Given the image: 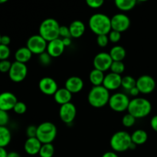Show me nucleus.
I'll list each match as a JSON object with an SVG mask.
<instances>
[{
  "label": "nucleus",
  "instance_id": "4c0bfd02",
  "mask_svg": "<svg viewBox=\"0 0 157 157\" xmlns=\"http://www.w3.org/2000/svg\"><path fill=\"white\" fill-rule=\"evenodd\" d=\"M109 38L108 35H98L97 37V43L98 45L101 48H104L109 43Z\"/></svg>",
  "mask_w": 157,
  "mask_h": 157
},
{
  "label": "nucleus",
  "instance_id": "423d86ee",
  "mask_svg": "<svg viewBox=\"0 0 157 157\" xmlns=\"http://www.w3.org/2000/svg\"><path fill=\"white\" fill-rule=\"evenodd\" d=\"M57 127L52 122H43L37 127L36 137L42 144H52L57 136Z\"/></svg>",
  "mask_w": 157,
  "mask_h": 157
},
{
  "label": "nucleus",
  "instance_id": "7ed1b4c3",
  "mask_svg": "<svg viewBox=\"0 0 157 157\" xmlns=\"http://www.w3.org/2000/svg\"><path fill=\"white\" fill-rule=\"evenodd\" d=\"M152 110V104L146 98H135L130 100L127 111L136 119H141L148 116Z\"/></svg>",
  "mask_w": 157,
  "mask_h": 157
},
{
  "label": "nucleus",
  "instance_id": "a211bd4d",
  "mask_svg": "<svg viewBox=\"0 0 157 157\" xmlns=\"http://www.w3.org/2000/svg\"><path fill=\"white\" fill-rule=\"evenodd\" d=\"M64 87L71 92L72 94H78L82 90L84 87V81L78 76L70 77L65 81Z\"/></svg>",
  "mask_w": 157,
  "mask_h": 157
},
{
  "label": "nucleus",
  "instance_id": "a19ab883",
  "mask_svg": "<svg viewBox=\"0 0 157 157\" xmlns=\"http://www.w3.org/2000/svg\"><path fill=\"white\" fill-rule=\"evenodd\" d=\"M26 135L28 138L36 137L37 135V127L34 125H30L26 129Z\"/></svg>",
  "mask_w": 157,
  "mask_h": 157
},
{
  "label": "nucleus",
  "instance_id": "5701e85b",
  "mask_svg": "<svg viewBox=\"0 0 157 157\" xmlns=\"http://www.w3.org/2000/svg\"><path fill=\"white\" fill-rule=\"evenodd\" d=\"M104 77H105L104 72L94 68L90 72V75H89V81L93 84V87L101 86L103 84V82H104Z\"/></svg>",
  "mask_w": 157,
  "mask_h": 157
},
{
  "label": "nucleus",
  "instance_id": "37998d69",
  "mask_svg": "<svg viewBox=\"0 0 157 157\" xmlns=\"http://www.w3.org/2000/svg\"><path fill=\"white\" fill-rule=\"evenodd\" d=\"M150 126L154 131L157 132V115H155L152 117L150 121Z\"/></svg>",
  "mask_w": 157,
  "mask_h": 157
},
{
  "label": "nucleus",
  "instance_id": "2eb2a0df",
  "mask_svg": "<svg viewBox=\"0 0 157 157\" xmlns=\"http://www.w3.org/2000/svg\"><path fill=\"white\" fill-rule=\"evenodd\" d=\"M17 102L16 96L12 92L5 91L0 94V110L6 112L13 110Z\"/></svg>",
  "mask_w": 157,
  "mask_h": 157
},
{
  "label": "nucleus",
  "instance_id": "412c9836",
  "mask_svg": "<svg viewBox=\"0 0 157 157\" xmlns=\"http://www.w3.org/2000/svg\"><path fill=\"white\" fill-rule=\"evenodd\" d=\"M71 98L72 94L69 90H67L65 87L58 89L54 95V99H55V102L61 106L70 103Z\"/></svg>",
  "mask_w": 157,
  "mask_h": 157
},
{
  "label": "nucleus",
  "instance_id": "393cba45",
  "mask_svg": "<svg viewBox=\"0 0 157 157\" xmlns=\"http://www.w3.org/2000/svg\"><path fill=\"white\" fill-rule=\"evenodd\" d=\"M131 140L133 144L137 145H143L148 140V134L144 130H136L131 134Z\"/></svg>",
  "mask_w": 157,
  "mask_h": 157
},
{
  "label": "nucleus",
  "instance_id": "72a5a7b5",
  "mask_svg": "<svg viewBox=\"0 0 157 157\" xmlns=\"http://www.w3.org/2000/svg\"><path fill=\"white\" fill-rule=\"evenodd\" d=\"M14 112L17 114H23L26 112L27 110V106L25 104L24 102H21V101H18L16 103V104L15 105L13 108Z\"/></svg>",
  "mask_w": 157,
  "mask_h": 157
},
{
  "label": "nucleus",
  "instance_id": "e433bc0d",
  "mask_svg": "<svg viewBox=\"0 0 157 157\" xmlns=\"http://www.w3.org/2000/svg\"><path fill=\"white\" fill-rule=\"evenodd\" d=\"M12 63L9 61V60H4V61H0V72L2 73H9L11 67H12Z\"/></svg>",
  "mask_w": 157,
  "mask_h": 157
},
{
  "label": "nucleus",
  "instance_id": "6e6552de",
  "mask_svg": "<svg viewBox=\"0 0 157 157\" xmlns=\"http://www.w3.org/2000/svg\"><path fill=\"white\" fill-rule=\"evenodd\" d=\"M48 41H45L41 35H34L29 37L26 43V47L32 54L40 55L47 50Z\"/></svg>",
  "mask_w": 157,
  "mask_h": 157
},
{
  "label": "nucleus",
  "instance_id": "4468645a",
  "mask_svg": "<svg viewBox=\"0 0 157 157\" xmlns=\"http://www.w3.org/2000/svg\"><path fill=\"white\" fill-rule=\"evenodd\" d=\"M38 87L41 93L48 96H54L58 90V84L55 80L50 77H44L41 78L38 83Z\"/></svg>",
  "mask_w": 157,
  "mask_h": 157
},
{
  "label": "nucleus",
  "instance_id": "6ab92c4d",
  "mask_svg": "<svg viewBox=\"0 0 157 157\" xmlns=\"http://www.w3.org/2000/svg\"><path fill=\"white\" fill-rule=\"evenodd\" d=\"M42 144L37 139V137L28 138L24 144V150L27 154L35 156L39 153Z\"/></svg>",
  "mask_w": 157,
  "mask_h": 157
},
{
  "label": "nucleus",
  "instance_id": "f3484780",
  "mask_svg": "<svg viewBox=\"0 0 157 157\" xmlns=\"http://www.w3.org/2000/svg\"><path fill=\"white\" fill-rule=\"evenodd\" d=\"M64 48H65V46L63 43L62 39L59 38L48 42L46 52L48 53V55L52 58H58L62 55Z\"/></svg>",
  "mask_w": 157,
  "mask_h": 157
},
{
  "label": "nucleus",
  "instance_id": "9b49d317",
  "mask_svg": "<svg viewBox=\"0 0 157 157\" xmlns=\"http://www.w3.org/2000/svg\"><path fill=\"white\" fill-rule=\"evenodd\" d=\"M136 87L141 94H151L156 88V81L153 77L144 75L136 79Z\"/></svg>",
  "mask_w": 157,
  "mask_h": 157
},
{
  "label": "nucleus",
  "instance_id": "58836bf2",
  "mask_svg": "<svg viewBox=\"0 0 157 157\" xmlns=\"http://www.w3.org/2000/svg\"><path fill=\"white\" fill-rule=\"evenodd\" d=\"M86 3L88 7L96 9L101 8L104 5V2L103 0H87Z\"/></svg>",
  "mask_w": 157,
  "mask_h": 157
},
{
  "label": "nucleus",
  "instance_id": "473e14b6",
  "mask_svg": "<svg viewBox=\"0 0 157 157\" xmlns=\"http://www.w3.org/2000/svg\"><path fill=\"white\" fill-rule=\"evenodd\" d=\"M52 57L48 55L47 52L38 55V61H39V63L41 65L44 66H47L50 64L51 61H52Z\"/></svg>",
  "mask_w": 157,
  "mask_h": 157
},
{
  "label": "nucleus",
  "instance_id": "4be33fe9",
  "mask_svg": "<svg viewBox=\"0 0 157 157\" xmlns=\"http://www.w3.org/2000/svg\"><path fill=\"white\" fill-rule=\"evenodd\" d=\"M32 55L33 54L30 52V50L26 46L19 48L15 53V61L22 63V64H26L30 61Z\"/></svg>",
  "mask_w": 157,
  "mask_h": 157
},
{
  "label": "nucleus",
  "instance_id": "f8f14e48",
  "mask_svg": "<svg viewBox=\"0 0 157 157\" xmlns=\"http://www.w3.org/2000/svg\"><path fill=\"white\" fill-rule=\"evenodd\" d=\"M113 61L110 54L107 52H100L97 54L94 58V69L104 72L110 69Z\"/></svg>",
  "mask_w": 157,
  "mask_h": 157
},
{
  "label": "nucleus",
  "instance_id": "3c124183",
  "mask_svg": "<svg viewBox=\"0 0 157 157\" xmlns=\"http://www.w3.org/2000/svg\"><path fill=\"white\" fill-rule=\"evenodd\" d=\"M6 2H7V0H0V4H3Z\"/></svg>",
  "mask_w": 157,
  "mask_h": 157
},
{
  "label": "nucleus",
  "instance_id": "c85d7f7f",
  "mask_svg": "<svg viewBox=\"0 0 157 157\" xmlns=\"http://www.w3.org/2000/svg\"><path fill=\"white\" fill-rule=\"evenodd\" d=\"M136 80L132 76H124L122 78V83H121V87H124L125 90L130 91L132 88L136 87Z\"/></svg>",
  "mask_w": 157,
  "mask_h": 157
},
{
  "label": "nucleus",
  "instance_id": "79ce46f5",
  "mask_svg": "<svg viewBox=\"0 0 157 157\" xmlns=\"http://www.w3.org/2000/svg\"><path fill=\"white\" fill-rule=\"evenodd\" d=\"M10 42H11L10 37L8 36V35H2V37H1V44L9 46V44H10Z\"/></svg>",
  "mask_w": 157,
  "mask_h": 157
},
{
  "label": "nucleus",
  "instance_id": "1a4fd4ad",
  "mask_svg": "<svg viewBox=\"0 0 157 157\" xmlns=\"http://www.w3.org/2000/svg\"><path fill=\"white\" fill-rule=\"evenodd\" d=\"M28 75V67L25 64L14 61L12 64L10 70L9 71V77L12 81L15 83H19L25 79Z\"/></svg>",
  "mask_w": 157,
  "mask_h": 157
},
{
  "label": "nucleus",
  "instance_id": "f704fd0d",
  "mask_svg": "<svg viewBox=\"0 0 157 157\" xmlns=\"http://www.w3.org/2000/svg\"><path fill=\"white\" fill-rule=\"evenodd\" d=\"M109 41L112 43H117L121 38V33L117 31L111 30V32L108 34Z\"/></svg>",
  "mask_w": 157,
  "mask_h": 157
},
{
  "label": "nucleus",
  "instance_id": "8fccbe9b",
  "mask_svg": "<svg viewBox=\"0 0 157 157\" xmlns=\"http://www.w3.org/2000/svg\"><path fill=\"white\" fill-rule=\"evenodd\" d=\"M136 145L135 144H133V142L131 143V144H130V149H129V150H135V149H136Z\"/></svg>",
  "mask_w": 157,
  "mask_h": 157
},
{
  "label": "nucleus",
  "instance_id": "39448f33",
  "mask_svg": "<svg viewBox=\"0 0 157 157\" xmlns=\"http://www.w3.org/2000/svg\"><path fill=\"white\" fill-rule=\"evenodd\" d=\"M132 143L131 135L126 131H117L112 135L110 145L115 153H122L130 149Z\"/></svg>",
  "mask_w": 157,
  "mask_h": 157
},
{
  "label": "nucleus",
  "instance_id": "0eeeda50",
  "mask_svg": "<svg viewBox=\"0 0 157 157\" xmlns=\"http://www.w3.org/2000/svg\"><path fill=\"white\" fill-rule=\"evenodd\" d=\"M130 100L128 96L124 93H115L110 96L109 100V106L113 111L121 113L127 110Z\"/></svg>",
  "mask_w": 157,
  "mask_h": 157
},
{
  "label": "nucleus",
  "instance_id": "bb28decb",
  "mask_svg": "<svg viewBox=\"0 0 157 157\" xmlns=\"http://www.w3.org/2000/svg\"><path fill=\"white\" fill-rule=\"evenodd\" d=\"M12 134L6 127H0V147L5 148L11 142Z\"/></svg>",
  "mask_w": 157,
  "mask_h": 157
},
{
  "label": "nucleus",
  "instance_id": "ddd939ff",
  "mask_svg": "<svg viewBox=\"0 0 157 157\" xmlns=\"http://www.w3.org/2000/svg\"><path fill=\"white\" fill-rule=\"evenodd\" d=\"M77 115V108L73 103L70 102L68 104H64L60 107L59 117L60 119L64 124H71L75 121Z\"/></svg>",
  "mask_w": 157,
  "mask_h": 157
},
{
  "label": "nucleus",
  "instance_id": "ea45409f",
  "mask_svg": "<svg viewBox=\"0 0 157 157\" xmlns=\"http://www.w3.org/2000/svg\"><path fill=\"white\" fill-rule=\"evenodd\" d=\"M59 35H60V38L61 37V38H71L69 27H67V26L65 25H61V27H60V30H59Z\"/></svg>",
  "mask_w": 157,
  "mask_h": 157
},
{
  "label": "nucleus",
  "instance_id": "c9c22d12",
  "mask_svg": "<svg viewBox=\"0 0 157 157\" xmlns=\"http://www.w3.org/2000/svg\"><path fill=\"white\" fill-rule=\"evenodd\" d=\"M9 122V116L8 112L0 110V127H6Z\"/></svg>",
  "mask_w": 157,
  "mask_h": 157
},
{
  "label": "nucleus",
  "instance_id": "de8ad7c7",
  "mask_svg": "<svg viewBox=\"0 0 157 157\" xmlns=\"http://www.w3.org/2000/svg\"><path fill=\"white\" fill-rule=\"evenodd\" d=\"M8 153L3 147H0V157H7Z\"/></svg>",
  "mask_w": 157,
  "mask_h": 157
},
{
  "label": "nucleus",
  "instance_id": "9d476101",
  "mask_svg": "<svg viewBox=\"0 0 157 157\" xmlns=\"http://www.w3.org/2000/svg\"><path fill=\"white\" fill-rule=\"evenodd\" d=\"M112 30L121 33L126 32L130 26V19L129 16L124 13H118L110 18Z\"/></svg>",
  "mask_w": 157,
  "mask_h": 157
},
{
  "label": "nucleus",
  "instance_id": "a878e982",
  "mask_svg": "<svg viewBox=\"0 0 157 157\" xmlns=\"http://www.w3.org/2000/svg\"><path fill=\"white\" fill-rule=\"evenodd\" d=\"M114 3L118 9L123 12H127L132 10L136 6V0H116Z\"/></svg>",
  "mask_w": 157,
  "mask_h": 157
},
{
  "label": "nucleus",
  "instance_id": "cd10ccee",
  "mask_svg": "<svg viewBox=\"0 0 157 157\" xmlns=\"http://www.w3.org/2000/svg\"><path fill=\"white\" fill-rule=\"evenodd\" d=\"M54 154H55V147L52 144H42L38 153L40 157H53Z\"/></svg>",
  "mask_w": 157,
  "mask_h": 157
},
{
  "label": "nucleus",
  "instance_id": "603ef678",
  "mask_svg": "<svg viewBox=\"0 0 157 157\" xmlns=\"http://www.w3.org/2000/svg\"><path fill=\"white\" fill-rule=\"evenodd\" d=\"M1 37H2V35H1V34H0V44H1Z\"/></svg>",
  "mask_w": 157,
  "mask_h": 157
},
{
  "label": "nucleus",
  "instance_id": "aec40b11",
  "mask_svg": "<svg viewBox=\"0 0 157 157\" xmlns=\"http://www.w3.org/2000/svg\"><path fill=\"white\" fill-rule=\"evenodd\" d=\"M69 29H70L71 38H79L85 32L86 27L83 21H80V20H75L71 23L69 25Z\"/></svg>",
  "mask_w": 157,
  "mask_h": 157
},
{
  "label": "nucleus",
  "instance_id": "20e7f679",
  "mask_svg": "<svg viewBox=\"0 0 157 157\" xmlns=\"http://www.w3.org/2000/svg\"><path fill=\"white\" fill-rule=\"evenodd\" d=\"M61 25L56 19L52 18H45L39 26V35L48 42L60 38L59 30Z\"/></svg>",
  "mask_w": 157,
  "mask_h": 157
},
{
  "label": "nucleus",
  "instance_id": "a18cd8bd",
  "mask_svg": "<svg viewBox=\"0 0 157 157\" xmlns=\"http://www.w3.org/2000/svg\"><path fill=\"white\" fill-rule=\"evenodd\" d=\"M102 157H119L118 155L117 154V153H115L114 151H108L106 152L103 154Z\"/></svg>",
  "mask_w": 157,
  "mask_h": 157
},
{
  "label": "nucleus",
  "instance_id": "2f4dec72",
  "mask_svg": "<svg viewBox=\"0 0 157 157\" xmlns=\"http://www.w3.org/2000/svg\"><path fill=\"white\" fill-rule=\"evenodd\" d=\"M10 48L9 46L0 44V61L8 60L10 56Z\"/></svg>",
  "mask_w": 157,
  "mask_h": 157
},
{
  "label": "nucleus",
  "instance_id": "49530a36",
  "mask_svg": "<svg viewBox=\"0 0 157 157\" xmlns=\"http://www.w3.org/2000/svg\"><path fill=\"white\" fill-rule=\"evenodd\" d=\"M61 39H62V41L65 47H68L71 44V38H61Z\"/></svg>",
  "mask_w": 157,
  "mask_h": 157
},
{
  "label": "nucleus",
  "instance_id": "09e8293b",
  "mask_svg": "<svg viewBox=\"0 0 157 157\" xmlns=\"http://www.w3.org/2000/svg\"><path fill=\"white\" fill-rule=\"evenodd\" d=\"M7 157H21V156H20L19 153H17V152L12 151V152H9V153H8Z\"/></svg>",
  "mask_w": 157,
  "mask_h": 157
},
{
  "label": "nucleus",
  "instance_id": "dca6fc26",
  "mask_svg": "<svg viewBox=\"0 0 157 157\" xmlns=\"http://www.w3.org/2000/svg\"><path fill=\"white\" fill-rule=\"evenodd\" d=\"M121 83H122L121 75L110 72L105 75L102 85L110 91V90H115L121 87Z\"/></svg>",
  "mask_w": 157,
  "mask_h": 157
},
{
  "label": "nucleus",
  "instance_id": "7c9ffc66",
  "mask_svg": "<svg viewBox=\"0 0 157 157\" xmlns=\"http://www.w3.org/2000/svg\"><path fill=\"white\" fill-rule=\"evenodd\" d=\"M136 118L130 113H127L122 118V124L125 127H131L136 123Z\"/></svg>",
  "mask_w": 157,
  "mask_h": 157
},
{
  "label": "nucleus",
  "instance_id": "f03ea898",
  "mask_svg": "<svg viewBox=\"0 0 157 157\" xmlns=\"http://www.w3.org/2000/svg\"><path fill=\"white\" fill-rule=\"evenodd\" d=\"M110 95L108 90L103 85L93 87L87 95V101L91 107L101 108L108 104Z\"/></svg>",
  "mask_w": 157,
  "mask_h": 157
},
{
  "label": "nucleus",
  "instance_id": "b1692460",
  "mask_svg": "<svg viewBox=\"0 0 157 157\" xmlns=\"http://www.w3.org/2000/svg\"><path fill=\"white\" fill-rule=\"evenodd\" d=\"M110 55L113 61H123L125 58L127 52L125 48L121 45H115L110 49Z\"/></svg>",
  "mask_w": 157,
  "mask_h": 157
},
{
  "label": "nucleus",
  "instance_id": "c756f323",
  "mask_svg": "<svg viewBox=\"0 0 157 157\" xmlns=\"http://www.w3.org/2000/svg\"><path fill=\"white\" fill-rule=\"evenodd\" d=\"M110 71L112 73L121 75L125 71V65L123 61H113L110 67Z\"/></svg>",
  "mask_w": 157,
  "mask_h": 157
},
{
  "label": "nucleus",
  "instance_id": "c03bdc74",
  "mask_svg": "<svg viewBox=\"0 0 157 157\" xmlns=\"http://www.w3.org/2000/svg\"><path fill=\"white\" fill-rule=\"evenodd\" d=\"M129 92H130V94L131 95V96L134 97V98H136V97H137L138 94H139L140 93V90H138V88L136 87H133V88H132L131 90H130Z\"/></svg>",
  "mask_w": 157,
  "mask_h": 157
},
{
  "label": "nucleus",
  "instance_id": "f257e3e1",
  "mask_svg": "<svg viewBox=\"0 0 157 157\" xmlns=\"http://www.w3.org/2000/svg\"><path fill=\"white\" fill-rule=\"evenodd\" d=\"M88 25L90 30L97 35H107L111 32V21L110 18L103 13H96L90 17Z\"/></svg>",
  "mask_w": 157,
  "mask_h": 157
}]
</instances>
